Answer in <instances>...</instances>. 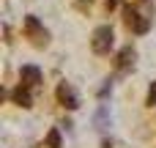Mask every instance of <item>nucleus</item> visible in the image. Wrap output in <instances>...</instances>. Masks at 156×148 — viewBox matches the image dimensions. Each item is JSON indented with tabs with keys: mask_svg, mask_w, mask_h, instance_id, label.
Masks as SVG:
<instances>
[{
	"mask_svg": "<svg viewBox=\"0 0 156 148\" xmlns=\"http://www.w3.org/2000/svg\"><path fill=\"white\" fill-rule=\"evenodd\" d=\"M107 121H110V110H107V107H99V113L93 115L96 129H107Z\"/></svg>",
	"mask_w": 156,
	"mask_h": 148,
	"instance_id": "8",
	"label": "nucleus"
},
{
	"mask_svg": "<svg viewBox=\"0 0 156 148\" xmlns=\"http://www.w3.org/2000/svg\"><path fill=\"white\" fill-rule=\"evenodd\" d=\"M25 33L33 38V44H36V47H44V44L49 41V33L44 30V25H41L36 16H25Z\"/></svg>",
	"mask_w": 156,
	"mask_h": 148,
	"instance_id": "3",
	"label": "nucleus"
},
{
	"mask_svg": "<svg viewBox=\"0 0 156 148\" xmlns=\"http://www.w3.org/2000/svg\"><path fill=\"white\" fill-rule=\"evenodd\" d=\"M134 58H137V55H134V49H132V47L121 49V55H118V69H121V71H126L129 66H134Z\"/></svg>",
	"mask_w": 156,
	"mask_h": 148,
	"instance_id": "7",
	"label": "nucleus"
},
{
	"mask_svg": "<svg viewBox=\"0 0 156 148\" xmlns=\"http://www.w3.org/2000/svg\"><path fill=\"white\" fill-rule=\"evenodd\" d=\"M27 88H30V85H25V82H22V85L11 93V96H14V102H16L19 107H33V96H30V91H27Z\"/></svg>",
	"mask_w": 156,
	"mask_h": 148,
	"instance_id": "6",
	"label": "nucleus"
},
{
	"mask_svg": "<svg viewBox=\"0 0 156 148\" xmlns=\"http://www.w3.org/2000/svg\"><path fill=\"white\" fill-rule=\"evenodd\" d=\"M47 146H49V148H63V146H60V132H58V129H49V135H47Z\"/></svg>",
	"mask_w": 156,
	"mask_h": 148,
	"instance_id": "9",
	"label": "nucleus"
},
{
	"mask_svg": "<svg viewBox=\"0 0 156 148\" xmlns=\"http://www.w3.org/2000/svg\"><path fill=\"white\" fill-rule=\"evenodd\" d=\"M123 22H126V27L132 30V33H148V27H151V19L148 16H143V14H137L132 5H126L123 8Z\"/></svg>",
	"mask_w": 156,
	"mask_h": 148,
	"instance_id": "2",
	"label": "nucleus"
},
{
	"mask_svg": "<svg viewBox=\"0 0 156 148\" xmlns=\"http://www.w3.org/2000/svg\"><path fill=\"white\" fill-rule=\"evenodd\" d=\"M101 148H112V143H110V140H104V143H101Z\"/></svg>",
	"mask_w": 156,
	"mask_h": 148,
	"instance_id": "11",
	"label": "nucleus"
},
{
	"mask_svg": "<svg viewBox=\"0 0 156 148\" xmlns=\"http://www.w3.org/2000/svg\"><path fill=\"white\" fill-rule=\"evenodd\" d=\"M112 41H115L112 27H110V25H101V27H96V30H93L90 47H93V52H96V55H107V52L112 49Z\"/></svg>",
	"mask_w": 156,
	"mask_h": 148,
	"instance_id": "1",
	"label": "nucleus"
},
{
	"mask_svg": "<svg viewBox=\"0 0 156 148\" xmlns=\"http://www.w3.org/2000/svg\"><path fill=\"white\" fill-rule=\"evenodd\" d=\"M148 104H151V107L156 104V82L151 85V91H148Z\"/></svg>",
	"mask_w": 156,
	"mask_h": 148,
	"instance_id": "10",
	"label": "nucleus"
},
{
	"mask_svg": "<svg viewBox=\"0 0 156 148\" xmlns=\"http://www.w3.org/2000/svg\"><path fill=\"white\" fill-rule=\"evenodd\" d=\"M58 99H60V104L63 107H69V110H77L80 107V96L74 93V88L71 85H66V82H60L58 85Z\"/></svg>",
	"mask_w": 156,
	"mask_h": 148,
	"instance_id": "4",
	"label": "nucleus"
},
{
	"mask_svg": "<svg viewBox=\"0 0 156 148\" xmlns=\"http://www.w3.org/2000/svg\"><path fill=\"white\" fill-rule=\"evenodd\" d=\"M137 3H145V0H137Z\"/></svg>",
	"mask_w": 156,
	"mask_h": 148,
	"instance_id": "13",
	"label": "nucleus"
},
{
	"mask_svg": "<svg viewBox=\"0 0 156 148\" xmlns=\"http://www.w3.org/2000/svg\"><path fill=\"white\" fill-rule=\"evenodd\" d=\"M107 5H110V8H115V0H107Z\"/></svg>",
	"mask_w": 156,
	"mask_h": 148,
	"instance_id": "12",
	"label": "nucleus"
},
{
	"mask_svg": "<svg viewBox=\"0 0 156 148\" xmlns=\"http://www.w3.org/2000/svg\"><path fill=\"white\" fill-rule=\"evenodd\" d=\"M19 77H22V82L30 85V88L41 82V71H38L36 66H22V69H19Z\"/></svg>",
	"mask_w": 156,
	"mask_h": 148,
	"instance_id": "5",
	"label": "nucleus"
}]
</instances>
